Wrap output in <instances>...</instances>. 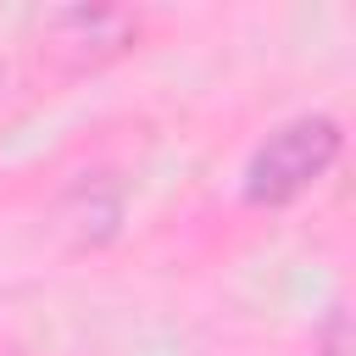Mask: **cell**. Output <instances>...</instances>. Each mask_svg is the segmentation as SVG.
<instances>
[{"instance_id":"obj_1","label":"cell","mask_w":356,"mask_h":356,"mask_svg":"<svg viewBox=\"0 0 356 356\" xmlns=\"http://www.w3.org/2000/svg\"><path fill=\"white\" fill-rule=\"evenodd\" d=\"M345 156V122L328 111H300L284 117L245 161L239 172V195L256 211H284L295 200H306Z\"/></svg>"},{"instance_id":"obj_2","label":"cell","mask_w":356,"mask_h":356,"mask_svg":"<svg viewBox=\"0 0 356 356\" xmlns=\"http://www.w3.org/2000/svg\"><path fill=\"white\" fill-rule=\"evenodd\" d=\"M145 17L128 6H56L39 22V44L61 72H100L139 50Z\"/></svg>"},{"instance_id":"obj_3","label":"cell","mask_w":356,"mask_h":356,"mask_svg":"<svg viewBox=\"0 0 356 356\" xmlns=\"http://www.w3.org/2000/svg\"><path fill=\"white\" fill-rule=\"evenodd\" d=\"M128 195L111 172H78L61 195V222L78 234V245H111L122 234Z\"/></svg>"},{"instance_id":"obj_4","label":"cell","mask_w":356,"mask_h":356,"mask_svg":"<svg viewBox=\"0 0 356 356\" xmlns=\"http://www.w3.org/2000/svg\"><path fill=\"white\" fill-rule=\"evenodd\" d=\"M317 356H350V317H345V306L328 312V323L317 334Z\"/></svg>"}]
</instances>
